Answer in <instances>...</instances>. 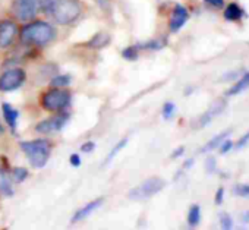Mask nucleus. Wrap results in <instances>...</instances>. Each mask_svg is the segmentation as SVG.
<instances>
[{
    "label": "nucleus",
    "instance_id": "19",
    "mask_svg": "<svg viewBox=\"0 0 249 230\" xmlns=\"http://www.w3.org/2000/svg\"><path fill=\"white\" fill-rule=\"evenodd\" d=\"M72 84V76L69 73H56L50 79V87L54 88H68Z\"/></svg>",
    "mask_w": 249,
    "mask_h": 230
},
{
    "label": "nucleus",
    "instance_id": "30",
    "mask_svg": "<svg viewBox=\"0 0 249 230\" xmlns=\"http://www.w3.org/2000/svg\"><path fill=\"white\" fill-rule=\"evenodd\" d=\"M224 201V188L220 186L217 191H215V195H214V204L215 205H221Z\"/></svg>",
    "mask_w": 249,
    "mask_h": 230
},
{
    "label": "nucleus",
    "instance_id": "3",
    "mask_svg": "<svg viewBox=\"0 0 249 230\" xmlns=\"http://www.w3.org/2000/svg\"><path fill=\"white\" fill-rule=\"evenodd\" d=\"M19 147L27 154L28 161L34 169H43L47 164L52 154V142L47 138L21 141Z\"/></svg>",
    "mask_w": 249,
    "mask_h": 230
},
{
    "label": "nucleus",
    "instance_id": "23",
    "mask_svg": "<svg viewBox=\"0 0 249 230\" xmlns=\"http://www.w3.org/2000/svg\"><path fill=\"white\" fill-rule=\"evenodd\" d=\"M126 145H128V138H122V140H120V141H119V142H117L111 150H110V153L107 154L106 160L103 161V166L110 164V163H111V160H113V159H114V157H116V156H117L123 148H124V147H126Z\"/></svg>",
    "mask_w": 249,
    "mask_h": 230
},
{
    "label": "nucleus",
    "instance_id": "15",
    "mask_svg": "<svg viewBox=\"0 0 249 230\" xmlns=\"http://www.w3.org/2000/svg\"><path fill=\"white\" fill-rule=\"evenodd\" d=\"M0 194H3L6 196H12L15 194L12 186V179L9 177L6 169L2 164H0Z\"/></svg>",
    "mask_w": 249,
    "mask_h": 230
},
{
    "label": "nucleus",
    "instance_id": "12",
    "mask_svg": "<svg viewBox=\"0 0 249 230\" xmlns=\"http://www.w3.org/2000/svg\"><path fill=\"white\" fill-rule=\"evenodd\" d=\"M103 204H104V198H103V196H100V198H97V199H94V201L88 202L87 205L81 207V208L73 214V217L71 218V223H72V224H75V223H79V221L85 220V218H87V217H89L95 210H98Z\"/></svg>",
    "mask_w": 249,
    "mask_h": 230
},
{
    "label": "nucleus",
    "instance_id": "16",
    "mask_svg": "<svg viewBox=\"0 0 249 230\" xmlns=\"http://www.w3.org/2000/svg\"><path fill=\"white\" fill-rule=\"evenodd\" d=\"M223 15L227 21H231V22L240 21L243 18V9L237 3H229L224 9Z\"/></svg>",
    "mask_w": 249,
    "mask_h": 230
},
{
    "label": "nucleus",
    "instance_id": "6",
    "mask_svg": "<svg viewBox=\"0 0 249 230\" xmlns=\"http://www.w3.org/2000/svg\"><path fill=\"white\" fill-rule=\"evenodd\" d=\"M164 188H166V180L161 179V177L154 176V177H150V179L144 180L141 185L135 186L134 189H131L128 196L132 201H144V199H148V198L157 195Z\"/></svg>",
    "mask_w": 249,
    "mask_h": 230
},
{
    "label": "nucleus",
    "instance_id": "33",
    "mask_svg": "<svg viewBox=\"0 0 249 230\" xmlns=\"http://www.w3.org/2000/svg\"><path fill=\"white\" fill-rule=\"evenodd\" d=\"M69 163H71V166H72V167H79V166H81V163H82V160H81L79 154H71V157H69Z\"/></svg>",
    "mask_w": 249,
    "mask_h": 230
},
{
    "label": "nucleus",
    "instance_id": "4",
    "mask_svg": "<svg viewBox=\"0 0 249 230\" xmlns=\"http://www.w3.org/2000/svg\"><path fill=\"white\" fill-rule=\"evenodd\" d=\"M72 103V94L68 88H47L40 95V104L46 111L57 113L69 108Z\"/></svg>",
    "mask_w": 249,
    "mask_h": 230
},
{
    "label": "nucleus",
    "instance_id": "41",
    "mask_svg": "<svg viewBox=\"0 0 249 230\" xmlns=\"http://www.w3.org/2000/svg\"><path fill=\"white\" fill-rule=\"evenodd\" d=\"M189 230H194V229H189Z\"/></svg>",
    "mask_w": 249,
    "mask_h": 230
},
{
    "label": "nucleus",
    "instance_id": "32",
    "mask_svg": "<svg viewBox=\"0 0 249 230\" xmlns=\"http://www.w3.org/2000/svg\"><path fill=\"white\" fill-rule=\"evenodd\" d=\"M249 144V132H246L242 138H239V141L234 144V148H243V147H246Z\"/></svg>",
    "mask_w": 249,
    "mask_h": 230
},
{
    "label": "nucleus",
    "instance_id": "34",
    "mask_svg": "<svg viewBox=\"0 0 249 230\" xmlns=\"http://www.w3.org/2000/svg\"><path fill=\"white\" fill-rule=\"evenodd\" d=\"M243 73H242V71H236V72H230V73H226L224 75V78H221V81H230V79H237V78H240Z\"/></svg>",
    "mask_w": 249,
    "mask_h": 230
},
{
    "label": "nucleus",
    "instance_id": "24",
    "mask_svg": "<svg viewBox=\"0 0 249 230\" xmlns=\"http://www.w3.org/2000/svg\"><path fill=\"white\" fill-rule=\"evenodd\" d=\"M218 221H220V229L221 230H233L234 229V223L233 218L229 212L223 211L218 214Z\"/></svg>",
    "mask_w": 249,
    "mask_h": 230
},
{
    "label": "nucleus",
    "instance_id": "36",
    "mask_svg": "<svg viewBox=\"0 0 249 230\" xmlns=\"http://www.w3.org/2000/svg\"><path fill=\"white\" fill-rule=\"evenodd\" d=\"M183 153H185V147H178L173 153H172V156H170V159L172 160H175V159H179V157H182L183 156Z\"/></svg>",
    "mask_w": 249,
    "mask_h": 230
},
{
    "label": "nucleus",
    "instance_id": "29",
    "mask_svg": "<svg viewBox=\"0 0 249 230\" xmlns=\"http://www.w3.org/2000/svg\"><path fill=\"white\" fill-rule=\"evenodd\" d=\"M233 147H234V144H233L230 140H224V141L218 145V153H220V154H227Z\"/></svg>",
    "mask_w": 249,
    "mask_h": 230
},
{
    "label": "nucleus",
    "instance_id": "35",
    "mask_svg": "<svg viewBox=\"0 0 249 230\" xmlns=\"http://www.w3.org/2000/svg\"><path fill=\"white\" fill-rule=\"evenodd\" d=\"M204 2L208 3L213 8H217V9H220V8L224 6V0H204Z\"/></svg>",
    "mask_w": 249,
    "mask_h": 230
},
{
    "label": "nucleus",
    "instance_id": "26",
    "mask_svg": "<svg viewBox=\"0 0 249 230\" xmlns=\"http://www.w3.org/2000/svg\"><path fill=\"white\" fill-rule=\"evenodd\" d=\"M28 176H30V173H28V170L24 169V167H15V169H12V179H14L17 183H22Z\"/></svg>",
    "mask_w": 249,
    "mask_h": 230
},
{
    "label": "nucleus",
    "instance_id": "17",
    "mask_svg": "<svg viewBox=\"0 0 249 230\" xmlns=\"http://www.w3.org/2000/svg\"><path fill=\"white\" fill-rule=\"evenodd\" d=\"M167 43L164 40H159V38H153V40H147L144 43H137L138 49L141 52H159L161 50Z\"/></svg>",
    "mask_w": 249,
    "mask_h": 230
},
{
    "label": "nucleus",
    "instance_id": "18",
    "mask_svg": "<svg viewBox=\"0 0 249 230\" xmlns=\"http://www.w3.org/2000/svg\"><path fill=\"white\" fill-rule=\"evenodd\" d=\"M230 132L231 131H224V132H221V134H218V135H215L213 140H210L202 148H201V153H208V151H213V150H215V148H218V145L227 138V135H230Z\"/></svg>",
    "mask_w": 249,
    "mask_h": 230
},
{
    "label": "nucleus",
    "instance_id": "22",
    "mask_svg": "<svg viewBox=\"0 0 249 230\" xmlns=\"http://www.w3.org/2000/svg\"><path fill=\"white\" fill-rule=\"evenodd\" d=\"M140 54H141V50L138 49L137 44H131L128 47H124L122 50V57L124 60H128V62H135L140 59Z\"/></svg>",
    "mask_w": 249,
    "mask_h": 230
},
{
    "label": "nucleus",
    "instance_id": "5",
    "mask_svg": "<svg viewBox=\"0 0 249 230\" xmlns=\"http://www.w3.org/2000/svg\"><path fill=\"white\" fill-rule=\"evenodd\" d=\"M50 0H14L12 14L21 22L34 21L40 14H46Z\"/></svg>",
    "mask_w": 249,
    "mask_h": 230
},
{
    "label": "nucleus",
    "instance_id": "2",
    "mask_svg": "<svg viewBox=\"0 0 249 230\" xmlns=\"http://www.w3.org/2000/svg\"><path fill=\"white\" fill-rule=\"evenodd\" d=\"M44 15L53 18L59 25H71L81 18L82 5L78 0H50Z\"/></svg>",
    "mask_w": 249,
    "mask_h": 230
},
{
    "label": "nucleus",
    "instance_id": "38",
    "mask_svg": "<svg viewBox=\"0 0 249 230\" xmlns=\"http://www.w3.org/2000/svg\"><path fill=\"white\" fill-rule=\"evenodd\" d=\"M95 2L100 5V8L101 9H104V11H107L108 9V6H110V3H108V0H95Z\"/></svg>",
    "mask_w": 249,
    "mask_h": 230
},
{
    "label": "nucleus",
    "instance_id": "13",
    "mask_svg": "<svg viewBox=\"0 0 249 230\" xmlns=\"http://www.w3.org/2000/svg\"><path fill=\"white\" fill-rule=\"evenodd\" d=\"M2 114L3 119L6 122V125L9 126V129L12 131V134H17L18 129V119H19V111L9 103H3L2 104Z\"/></svg>",
    "mask_w": 249,
    "mask_h": 230
},
{
    "label": "nucleus",
    "instance_id": "11",
    "mask_svg": "<svg viewBox=\"0 0 249 230\" xmlns=\"http://www.w3.org/2000/svg\"><path fill=\"white\" fill-rule=\"evenodd\" d=\"M226 106H227L226 100H217L215 103H213V106H211V107L202 114V116L196 121L195 128L199 129V128H204V126L210 125V122H211L215 116H218V114H221V113L224 111Z\"/></svg>",
    "mask_w": 249,
    "mask_h": 230
},
{
    "label": "nucleus",
    "instance_id": "40",
    "mask_svg": "<svg viewBox=\"0 0 249 230\" xmlns=\"http://www.w3.org/2000/svg\"><path fill=\"white\" fill-rule=\"evenodd\" d=\"M5 134V128L2 126V124H0V137H2Z\"/></svg>",
    "mask_w": 249,
    "mask_h": 230
},
{
    "label": "nucleus",
    "instance_id": "25",
    "mask_svg": "<svg viewBox=\"0 0 249 230\" xmlns=\"http://www.w3.org/2000/svg\"><path fill=\"white\" fill-rule=\"evenodd\" d=\"M175 114H176V104L172 103V101H167L163 104V108H161V116L164 121H170L175 118Z\"/></svg>",
    "mask_w": 249,
    "mask_h": 230
},
{
    "label": "nucleus",
    "instance_id": "20",
    "mask_svg": "<svg viewBox=\"0 0 249 230\" xmlns=\"http://www.w3.org/2000/svg\"><path fill=\"white\" fill-rule=\"evenodd\" d=\"M249 87V72L248 73H243L240 78H239V81L226 92L227 95H236V94H239V92H242L243 89H246Z\"/></svg>",
    "mask_w": 249,
    "mask_h": 230
},
{
    "label": "nucleus",
    "instance_id": "9",
    "mask_svg": "<svg viewBox=\"0 0 249 230\" xmlns=\"http://www.w3.org/2000/svg\"><path fill=\"white\" fill-rule=\"evenodd\" d=\"M19 27L15 19L2 18L0 19V49L6 50L14 46L17 37L19 35Z\"/></svg>",
    "mask_w": 249,
    "mask_h": 230
},
{
    "label": "nucleus",
    "instance_id": "7",
    "mask_svg": "<svg viewBox=\"0 0 249 230\" xmlns=\"http://www.w3.org/2000/svg\"><path fill=\"white\" fill-rule=\"evenodd\" d=\"M71 119V113L68 110L65 111H57L54 113L52 118H47L41 122H38L36 125V132L41 134V135H50V134H56L60 132L69 122Z\"/></svg>",
    "mask_w": 249,
    "mask_h": 230
},
{
    "label": "nucleus",
    "instance_id": "27",
    "mask_svg": "<svg viewBox=\"0 0 249 230\" xmlns=\"http://www.w3.org/2000/svg\"><path fill=\"white\" fill-rule=\"evenodd\" d=\"M233 194H234L236 196L249 198V183H237V185H234Z\"/></svg>",
    "mask_w": 249,
    "mask_h": 230
},
{
    "label": "nucleus",
    "instance_id": "21",
    "mask_svg": "<svg viewBox=\"0 0 249 230\" xmlns=\"http://www.w3.org/2000/svg\"><path fill=\"white\" fill-rule=\"evenodd\" d=\"M186 221L191 227H196L201 223V207L198 204L191 205L189 211H188V217Z\"/></svg>",
    "mask_w": 249,
    "mask_h": 230
},
{
    "label": "nucleus",
    "instance_id": "39",
    "mask_svg": "<svg viewBox=\"0 0 249 230\" xmlns=\"http://www.w3.org/2000/svg\"><path fill=\"white\" fill-rule=\"evenodd\" d=\"M242 221H243V223H248V221H249V210H248L246 212H243V215H242Z\"/></svg>",
    "mask_w": 249,
    "mask_h": 230
},
{
    "label": "nucleus",
    "instance_id": "14",
    "mask_svg": "<svg viewBox=\"0 0 249 230\" xmlns=\"http://www.w3.org/2000/svg\"><path fill=\"white\" fill-rule=\"evenodd\" d=\"M110 44V35L106 31H98L95 33L88 41H87V47L92 49V50H101L104 47H107Z\"/></svg>",
    "mask_w": 249,
    "mask_h": 230
},
{
    "label": "nucleus",
    "instance_id": "10",
    "mask_svg": "<svg viewBox=\"0 0 249 230\" xmlns=\"http://www.w3.org/2000/svg\"><path fill=\"white\" fill-rule=\"evenodd\" d=\"M189 21V12L183 5H175L172 15H170V21H169V30L170 33H178L186 22Z\"/></svg>",
    "mask_w": 249,
    "mask_h": 230
},
{
    "label": "nucleus",
    "instance_id": "28",
    "mask_svg": "<svg viewBox=\"0 0 249 230\" xmlns=\"http://www.w3.org/2000/svg\"><path fill=\"white\" fill-rule=\"evenodd\" d=\"M205 170H207V173H214L215 170H217V161H215V159L214 157H207L205 159Z\"/></svg>",
    "mask_w": 249,
    "mask_h": 230
},
{
    "label": "nucleus",
    "instance_id": "31",
    "mask_svg": "<svg viewBox=\"0 0 249 230\" xmlns=\"http://www.w3.org/2000/svg\"><path fill=\"white\" fill-rule=\"evenodd\" d=\"M94 150H95V142H92V141H87V142H84V144L81 145V151L85 153V154L92 153Z\"/></svg>",
    "mask_w": 249,
    "mask_h": 230
},
{
    "label": "nucleus",
    "instance_id": "8",
    "mask_svg": "<svg viewBox=\"0 0 249 230\" xmlns=\"http://www.w3.org/2000/svg\"><path fill=\"white\" fill-rule=\"evenodd\" d=\"M27 81V71L24 68H9L0 75V91L12 92L19 89Z\"/></svg>",
    "mask_w": 249,
    "mask_h": 230
},
{
    "label": "nucleus",
    "instance_id": "37",
    "mask_svg": "<svg viewBox=\"0 0 249 230\" xmlns=\"http://www.w3.org/2000/svg\"><path fill=\"white\" fill-rule=\"evenodd\" d=\"M194 163H195V160H194V159H188V160L183 163V166H182V172H185V170L191 169V167L194 166Z\"/></svg>",
    "mask_w": 249,
    "mask_h": 230
},
{
    "label": "nucleus",
    "instance_id": "1",
    "mask_svg": "<svg viewBox=\"0 0 249 230\" xmlns=\"http://www.w3.org/2000/svg\"><path fill=\"white\" fill-rule=\"evenodd\" d=\"M19 40L22 44L30 47H46L53 43L57 37V30L53 24L41 19L25 22L19 30Z\"/></svg>",
    "mask_w": 249,
    "mask_h": 230
}]
</instances>
